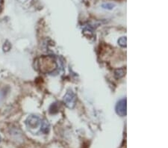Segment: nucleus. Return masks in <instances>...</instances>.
I'll list each match as a JSON object with an SVG mask.
<instances>
[{"label":"nucleus","instance_id":"1","mask_svg":"<svg viewBox=\"0 0 168 148\" xmlns=\"http://www.w3.org/2000/svg\"><path fill=\"white\" fill-rule=\"evenodd\" d=\"M37 67L40 69L42 73H50L53 72L57 68V63L53 57L50 56H42L38 59Z\"/></svg>","mask_w":168,"mask_h":148},{"label":"nucleus","instance_id":"12","mask_svg":"<svg viewBox=\"0 0 168 148\" xmlns=\"http://www.w3.org/2000/svg\"><path fill=\"white\" fill-rule=\"evenodd\" d=\"M2 2V0H0V2Z\"/></svg>","mask_w":168,"mask_h":148},{"label":"nucleus","instance_id":"7","mask_svg":"<svg viewBox=\"0 0 168 148\" xmlns=\"http://www.w3.org/2000/svg\"><path fill=\"white\" fill-rule=\"evenodd\" d=\"M118 43L120 46L122 47H125L126 46V43H127V39L125 37H120V38L118 40Z\"/></svg>","mask_w":168,"mask_h":148},{"label":"nucleus","instance_id":"6","mask_svg":"<svg viewBox=\"0 0 168 148\" xmlns=\"http://www.w3.org/2000/svg\"><path fill=\"white\" fill-rule=\"evenodd\" d=\"M124 75H125V70L123 69H117L115 70L114 76L117 79L122 78L123 76H124Z\"/></svg>","mask_w":168,"mask_h":148},{"label":"nucleus","instance_id":"3","mask_svg":"<svg viewBox=\"0 0 168 148\" xmlns=\"http://www.w3.org/2000/svg\"><path fill=\"white\" fill-rule=\"evenodd\" d=\"M40 120L37 116L30 115L27 117L26 120V124L29 129L35 130L37 129L40 125Z\"/></svg>","mask_w":168,"mask_h":148},{"label":"nucleus","instance_id":"9","mask_svg":"<svg viewBox=\"0 0 168 148\" xmlns=\"http://www.w3.org/2000/svg\"><path fill=\"white\" fill-rule=\"evenodd\" d=\"M10 49H11V44H10L9 42L6 41L3 46V50L5 52H7V51H8Z\"/></svg>","mask_w":168,"mask_h":148},{"label":"nucleus","instance_id":"4","mask_svg":"<svg viewBox=\"0 0 168 148\" xmlns=\"http://www.w3.org/2000/svg\"><path fill=\"white\" fill-rule=\"evenodd\" d=\"M127 105H126V99H123L117 103L116 106V112L120 116L126 115L127 111Z\"/></svg>","mask_w":168,"mask_h":148},{"label":"nucleus","instance_id":"5","mask_svg":"<svg viewBox=\"0 0 168 148\" xmlns=\"http://www.w3.org/2000/svg\"><path fill=\"white\" fill-rule=\"evenodd\" d=\"M41 124V129L40 131L43 133V134H48L50 131V124H49V121L46 120H43L42 123H40Z\"/></svg>","mask_w":168,"mask_h":148},{"label":"nucleus","instance_id":"11","mask_svg":"<svg viewBox=\"0 0 168 148\" xmlns=\"http://www.w3.org/2000/svg\"><path fill=\"white\" fill-rule=\"evenodd\" d=\"M1 141H2V137L0 136V143H1Z\"/></svg>","mask_w":168,"mask_h":148},{"label":"nucleus","instance_id":"10","mask_svg":"<svg viewBox=\"0 0 168 148\" xmlns=\"http://www.w3.org/2000/svg\"><path fill=\"white\" fill-rule=\"evenodd\" d=\"M2 93L0 92V102H1V100H2Z\"/></svg>","mask_w":168,"mask_h":148},{"label":"nucleus","instance_id":"2","mask_svg":"<svg viewBox=\"0 0 168 148\" xmlns=\"http://www.w3.org/2000/svg\"><path fill=\"white\" fill-rule=\"evenodd\" d=\"M64 102L68 108H73L76 105V97L72 91H68L64 97Z\"/></svg>","mask_w":168,"mask_h":148},{"label":"nucleus","instance_id":"8","mask_svg":"<svg viewBox=\"0 0 168 148\" xmlns=\"http://www.w3.org/2000/svg\"><path fill=\"white\" fill-rule=\"evenodd\" d=\"M103 8H105V9H109V10H112L113 9V8H114L115 5H114V4H112V3H105V4H103Z\"/></svg>","mask_w":168,"mask_h":148}]
</instances>
